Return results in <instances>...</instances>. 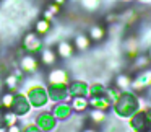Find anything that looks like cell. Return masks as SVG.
<instances>
[{"mask_svg":"<svg viewBox=\"0 0 151 132\" xmlns=\"http://www.w3.org/2000/svg\"><path fill=\"white\" fill-rule=\"evenodd\" d=\"M18 82H20V75H15V73H10V75H7L5 77V80H4V85L7 86L10 91H15L17 90V86H18Z\"/></svg>","mask_w":151,"mask_h":132,"instance_id":"cell-21","label":"cell"},{"mask_svg":"<svg viewBox=\"0 0 151 132\" xmlns=\"http://www.w3.org/2000/svg\"><path fill=\"white\" fill-rule=\"evenodd\" d=\"M75 51H76L75 46H73V43H70V41H60L55 47V52L60 59H70V57L75 54Z\"/></svg>","mask_w":151,"mask_h":132,"instance_id":"cell-12","label":"cell"},{"mask_svg":"<svg viewBox=\"0 0 151 132\" xmlns=\"http://www.w3.org/2000/svg\"><path fill=\"white\" fill-rule=\"evenodd\" d=\"M106 91H107V88H106L104 85H101V83H94V85L89 86V96H104Z\"/></svg>","mask_w":151,"mask_h":132,"instance_id":"cell-24","label":"cell"},{"mask_svg":"<svg viewBox=\"0 0 151 132\" xmlns=\"http://www.w3.org/2000/svg\"><path fill=\"white\" fill-rule=\"evenodd\" d=\"M70 106H72L73 111L83 112L85 109H88L89 99L86 98V96H73V98H72V103H70Z\"/></svg>","mask_w":151,"mask_h":132,"instance_id":"cell-17","label":"cell"},{"mask_svg":"<svg viewBox=\"0 0 151 132\" xmlns=\"http://www.w3.org/2000/svg\"><path fill=\"white\" fill-rule=\"evenodd\" d=\"M39 59H37L34 54H26V56L21 57L20 60V67H21V72L24 73H34L37 69H39Z\"/></svg>","mask_w":151,"mask_h":132,"instance_id":"cell-5","label":"cell"},{"mask_svg":"<svg viewBox=\"0 0 151 132\" xmlns=\"http://www.w3.org/2000/svg\"><path fill=\"white\" fill-rule=\"evenodd\" d=\"M138 98L132 91H124L120 98L114 103V111L117 112L120 117H132L133 114L138 112Z\"/></svg>","mask_w":151,"mask_h":132,"instance_id":"cell-1","label":"cell"},{"mask_svg":"<svg viewBox=\"0 0 151 132\" xmlns=\"http://www.w3.org/2000/svg\"><path fill=\"white\" fill-rule=\"evenodd\" d=\"M72 106L68 104V103L62 101V103H57L55 106H54L52 109V114L55 116V119H67L70 117V114H72Z\"/></svg>","mask_w":151,"mask_h":132,"instance_id":"cell-13","label":"cell"},{"mask_svg":"<svg viewBox=\"0 0 151 132\" xmlns=\"http://www.w3.org/2000/svg\"><path fill=\"white\" fill-rule=\"evenodd\" d=\"M89 106L94 109H102V111H106V109H109L112 106V103L109 101L107 96H93V98H89Z\"/></svg>","mask_w":151,"mask_h":132,"instance_id":"cell-16","label":"cell"},{"mask_svg":"<svg viewBox=\"0 0 151 132\" xmlns=\"http://www.w3.org/2000/svg\"><path fill=\"white\" fill-rule=\"evenodd\" d=\"M8 132H21V129L18 127V125H10V127H8Z\"/></svg>","mask_w":151,"mask_h":132,"instance_id":"cell-29","label":"cell"},{"mask_svg":"<svg viewBox=\"0 0 151 132\" xmlns=\"http://www.w3.org/2000/svg\"><path fill=\"white\" fill-rule=\"evenodd\" d=\"M47 82L49 85H68L70 82V77H68V72L63 69H52L49 73H47Z\"/></svg>","mask_w":151,"mask_h":132,"instance_id":"cell-4","label":"cell"},{"mask_svg":"<svg viewBox=\"0 0 151 132\" xmlns=\"http://www.w3.org/2000/svg\"><path fill=\"white\" fill-rule=\"evenodd\" d=\"M89 121L94 122V124H102V122L106 121V112L102 111V109H91V112H89Z\"/></svg>","mask_w":151,"mask_h":132,"instance_id":"cell-22","label":"cell"},{"mask_svg":"<svg viewBox=\"0 0 151 132\" xmlns=\"http://www.w3.org/2000/svg\"><path fill=\"white\" fill-rule=\"evenodd\" d=\"M93 41L89 39L88 34H76L75 38H73V46H75L76 51H80V52H83V51H88L89 46H91Z\"/></svg>","mask_w":151,"mask_h":132,"instance_id":"cell-15","label":"cell"},{"mask_svg":"<svg viewBox=\"0 0 151 132\" xmlns=\"http://www.w3.org/2000/svg\"><path fill=\"white\" fill-rule=\"evenodd\" d=\"M47 10H49L54 17H57V15L60 13V5H57L55 2H50V4L47 5Z\"/></svg>","mask_w":151,"mask_h":132,"instance_id":"cell-26","label":"cell"},{"mask_svg":"<svg viewBox=\"0 0 151 132\" xmlns=\"http://www.w3.org/2000/svg\"><path fill=\"white\" fill-rule=\"evenodd\" d=\"M52 2H55V4H57V5H60V7L67 4V0H52Z\"/></svg>","mask_w":151,"mask_h":132,"instance_id":"cell-30","label":"cell"},{"mask_svg":"<svg viewBox=\"0 0 151 132\" xmlns=\"http://www.w3.org/2000/svg\"><path fill=\"white\" fill-rule=\"evenodd\" d=\"M57 59H59V56H57L55 49H50V47L42 49L39 54V62L42 64L44 67H54L57 62Z\"/></svg>","mask_w":151,"mask_h":132,"instance_id":"cell-11","label":"cell"},{"mask_svg":"<svg viewBox=\"0 0 151 132\" xmlns=\"http://www.w3.org/2000/svg\"><path fill=\"white\" fill-rule=\"evenodd\" d=\"M70 96H88L89 95V85H86L83 80H75L68 85Z\"/></svg>","mask_w":151,"mask_h":132,"instance_id":"cell-10","label":"cell"},{"mask_svg":"<svg viewBox=\"0 0 151 132\" xmlns=\"http://www.w3.org/2000/svg\"><path fill=\"white\" fill-rule=\"evenodd\" d=\"M148 56H150V59H151V47H150V52H148Z\"/></svg>","mask_w":151,"mask_h":132,"instance_id":"cell-33","label":"cell"},{"mask_svg":"<svg viewBox=\"0 0 151 132\" xmlns=\"http://www.w3.org/2000/svg\"><path fill=\"white\" fill-rule=\"evenodd\" d=\"M70 96L68 85H50L49 86V98H52V101L62 103Z\"/></svg>","mask_w":151,"mask_h":132,"instance_id":"cell-7","label":"cell"},{"mask_svg":"<svg viewBox=\"0 0 151 132\" xmlns=\"http://www.w3.org/2000/svg\"><path fill=\"white\" fill-rule=\"evenodd\" d=\"M13 101H15V93L13 91H5L4 95H2V98H0V106L4 109H12L13 108Z\"/></svg>","mask_w":151,"mask_h":132,"instance_id":"cell-20","label":"cell"},{"mask_svg":"<svg viewBox=\"0 0 151 132\" xmlns=\"http://www.w3.org/2000/svg\"><path fill=\"white\" fill-rule=\"evenodd\" d=\"M132 82H133V78H132L130 75L120 73V75L115 78V86H117L119 90H122V91H130L132 90Z\"/></svg>","mask_w":151,"mask_h":132,"instance_id":"cell-18","label":"cell"},{"mask_svg":"<svg viewBox=\"0 0 151 132\" xmlns=\"http://www.w3.org/2000/svg\"><path fill=\"white\" fill-rule=\"evenodd\" d=\"M150 85H151V70H143V72L132 82V90H133L135 93H138V91L146 90Z\"/></svg>","mask_w":151,"mask_h":132,"instance_id":"cell-6","label":"cell"},{"mask_svg":"<svg viewBox=\"0 0 151 132\" xmlns=\"http://www.w3.org/2000/svg\"><path fill=\"white\" fill-rule=\"evenodd\" d=\"M83 132H98V131H94V129H85Z\"/></svg>","mask_w":151,"mask_h":132,"instance_id":"cell-31","label":"cell"},{"mask_svg":"<svg viewBox=\"0 0 151 132\" xmlns=\"http://www.w3.org/2000/svg\"><path fill=\"white\" fill-rule=\"evenodd\" d=\"M23 47L26 51V54H37L42 51V39L37 33L31 31V33H26L23 38Z\"/></svg>","mask_w":151,"mask_h":132,"instance_id":"cell-3","label":"cell"},{"mask_svg":"<svg viewBox=\"0 0 151 132\" xmlns=\"http://www.w3.org/2000/svg\"><path fill=\"white\" fill-rule=\"evenodd\" d=\"M80 2H81V7L85 8L86 12H89V13L96 12L101 7V0H80Z\"/></svg>","mask_w":151,"mask_h":132,"instance_id":"cell-23","label":"cell"},{"mask_svg":"<svg viewBox=\"0 0 151 132\" xmlns=\"http://www.w3.org/2000/svg\"><path fill=\"white\" fill-rule=\"evenodd\" d=\"M37 125H39V129H42V131H50V129H54V125H55V116L49 114V112H42V114H39V117H37Z\"/></svg>","mask_w":151,"mask_h":132,"instance_id":"cell-14","label":"cell"},{"mask_svg":"<svg viewBox=\"0 0 151 132\" xmlns=\"http://www.w3.org/2000/svg\"><path fill=\"white\" fill-rule=\"evenodd\" d=\"M28 99H29L31 106H34V108H42L49 101V91L44 86L34 85L28 90Z\"/></svg>","mask_w":151,"mask_h":132,"instance_id":"cell-2","label":"cell"},{"mask_svg":"<svg viewBox=\"0 0 151 132\" xmlns=\"http://www.w3.org/2000/svg\"><path fill=\"white\" fill-rule=\"evenodd\" d=\"M2 86H4V80L0 78V90H2Z\"/></svg>","mask_w":151,"mask_h":132,"instance_id":"cell-32","label":"cell"},{"mask_svg":"<svg viewBox=\"0 0 151 132\" xmlns=\"http://www.w3.org/2000/svg\"><path fill=\"white\" fill-rule=\"evenodd\" d=\"M50 28H52V21L46 20V18H39L34 23V33H37L39 36H46L50 31Z\"/></svg>","mask_w":151,"mask_h":132,"instance_id":"cell-19","label":"cell"},{"mask_svg":"<svg viewBox=\"0 0 151 132\" xmlns=\"http://www.w3.org/2000/svg\"><path fill=\"white\" fill-rule=\"evenodd\" d=\"M42 18H46V20H49V21H52V20H54V15H52V13H50V12H49V10H47V8H46V10H44V13H42Z\"/></svg>","mask_w":151,"mask_h":132,"instance_id":"cell-28","label":"cell"},{"mask_svg":"<svg viewBox=\"0 0 151 132\" xmlns=\"http://www.w3.org/2000/svg\"><path fill=\"white\" fill-rule=\"evenodd\" d=\"M13 112L15 114H26L31 109V103L24 95H15V101H13Z\"/></svg>","mask_w":151,"mask_h":132,"instance_id":"cell-9","label":"cell"},{"mask_svg":"<svg viewBox=\"0 0 151 132\" xmlns=\"http://www.w3.org/2000/svg\"><path fill=\"white\" fill-rule=\"evenodd\" d=\"M150 62H151L150 56H137V59H135V67H137V69H145V67H148Z\"/></svg>","mask_w":151,"mask_h":132,"instance_id":"cell-25","label":"cell"},{"mask_svg":"<svg viewBox=\"0 0 151 132\" xmlns=\"http://www.w3.org/2000/svg\"><path fill=\"white\" fill-rule=\"evenodd\" d=\"M117 18H119L117 13H109V15H106V21H107V23H114Z\"/></svg>","mask_w":151,"mask_h":132,"instance_id":"cell-27","label":"cell"},{"mask_svg":"<svg viewBox=\"0 0 151 132\" xmlns=\"http://www.w3.org/2000/svg\"><path fill=\"white\" fill-rule=\"evenodd\" d=\"M88 36L93 43H101V41H104L106 36H107V30H106V26L102 23H94V25L89 26Z\"/></svg>","mask_w":151,"mask_h":132,"instance_id":"cell-8","label":"cell"}]
</instances>
